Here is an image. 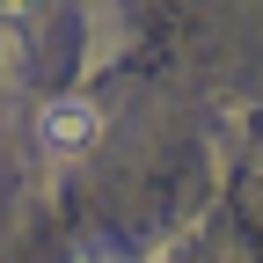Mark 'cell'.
Listing matches in <instances>:
<instances>
[{
	"instance_id": "obj_1",
	"label": "cell",
	"mask_w": 263,
	"mask_h": 263,
	"mask_svg": "<svg viewBox=\"0 0 263 263\" xmlns=\"http://www.w3.org/2000/svg\"><path fill=\"white\" fill-rule=\"evenodd\" d=\"M95 132H103V110H95L88 95H59V103L37 110V146H51V154H81V146H95Z\"/></svg>"
},
{
	"instance_id": "obj_2",
	"label": "cell",
	"mask_w": 263,
	"mask_h": 263,
	"mask_svg": "<svg viewBox=\"0 0 263 263\" xmlns=\"http://www.w3.org/2000/svg\"><path fill=\"white\" fill-rule=\"evenodd\" d=\"M8 8H15V0H0V15H8Z\"/></svg>"
}]
</instances>
